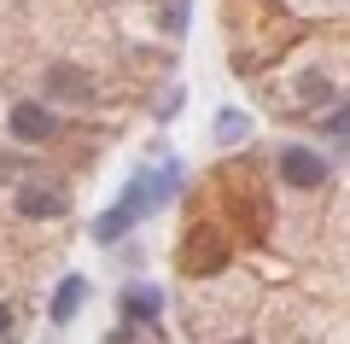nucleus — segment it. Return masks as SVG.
Listing matches in <instances>:
<instances>
[{
    "mask_svg": "<svg viewBox=\"0 0 350 344\" xmlns=\"http://www.w3.org/2000/svg\"><path fill=\"white\" fill-rule=\"evenodd\" d=\"M6 327H12V304H0V332H6Z\"/></svg>",
    "mask_w": 350,
    "mask_h": 344,
    "instance_id": "14",
    "label": "nucleus"
},
{
    "mask_svg": "<svg viewBox=\"0 0 350 344\" xmlns=\"http://www.w3.org/2000/svg\"><path fill=\"white\" fill-rule=\"evenodd\" d=\"M18 210H24L29 222H59L64 210H70V193H64V187H47V181H24L18 187Z\"/></svg>",
    "mask_w": 350,
    "mask_h": 344,
    "instance_id": "3",
    "label": "nucleus"
},
{
    "mask_svg": "<svg viewBox=\"0 0 350 344\" xmlns=\"http://www.w3.org/2000/svg\"><path fill=\"white\" fill-rule=\"evenodd\" d=\"M315 123L327 129L333 140H350V105H338V111H327V117H315Z\"/></svg>",
    "mask_w": 350,
    "mask_h": 344,
    "instance_id": "11",
    "label": "nucleus"
},
{
    "mask_svg": "<svg viewBox=\"0 0 350 344\" xmlns=\"http://www.w3.org/2000/svg\"><path fill=\"white\" fill-rule=\"evenodd\" d=\"M181 105H187V88H170V94L158 99V117H175V111H181Z\"/></svg>",
    "mask_w": 350,
    "mask_h": 344,
    "instance_id": "13",
    "label": "nucleus"
},
{
    "mask_svg": "<svg viewBox=\"0 0 350 344\" xmlns=\"http://www.w3.org/2000/svg\"><path fill=\"white\" fill-rule=\"evenodd\" d=\"M82 304H88V274H64L59 292L47 297V321L53 327H70V321L82 315Z\"/></svg>",
    "mask_w": 350,
    "mask_h": 344,
    "instance_id": "6",
    "label": "nucleus"
},
{
    "mask_svg": "<svg viewBox=\"0 0 350 344\" xmlns=\"http://www.w3.org/2000/svg\"><path fill=\"white\" fill-rule=\"evenodd\" d=\"M135 210H123V204H111V210H105V216L100 222H94V239H100V246H117V239H123L129 234V228H135Z\"/></svg>",
    "mask_w": 350,
    "mask_h": 344,
    "instance_id": "8",
    "label": "nucleus"
},
{
    "mask_svg": "<svg viewBox=\"0 0 350 344\" xmlns=\"http://www.w3.org/2000/svg\"><path fill=\"white\" fill-rule=\"evenodd\" d=\"M245 135H251V117L228 105L222 117H216V146H234V140H245Z\"/></svg>",
    "mask_w": 350,
    "mask_h": 344,
    "instance_id": "10",
    "label": "nucleus"
},
{
    "mask_svg": "<svg viewBox=\"0 0 350 344\" xmlns=\"http://www.w3.org/2000/svg\"><path fill=\"white\" fill-rule=\"evenodd\" d=\"M163 29H170V36H181V29H187V0H163Z\"/></svg>",
    "mask_w": 350,
    "mask_h": 344,
    "instance_id": "12",
    "label": "nucleus"
},
{
    "mask_svg": "<svg viewBox=\"0 0 350 344\" xmlns=\"http://www.w3.org/2000/svg\"><path fill=\"white\" fill-rule=\"evenodd\" d=\"M12 135L18 140H53L59 135V117H53V105H36V99H24V105H12Z\"/></svg>",
    "mask_w": 350,
    "mask_h": 344,
    "instance_id": "5",
    "label": "nucleus"
},
{
    "mask_svg": "<svg viewBox=\"0 0 350 344\" xmlns=\"http://www.w3.org/2000/svg\"><path fill=\"white\" fill-rule=\"evenodd\" d=\"M158 304H163L158 286H129L123 292V315L129 321H158Z\"/></svg>",
    "mask_w": 350,
    "mask_h": 344,
    "instance_id": "7",
    "label": "nucleus"
},
{
    "mask_svg": "<svg viewBox=\"0 0 350 344\" xmlns=\"http://www.w3.org/2000/svg\"><path fill=\"white\" fill-rule=\"evenodd\" d=\"M222 257H228V251H222V239H216L211 228H193V234L181 239V269H187V274H216Z\"/></svg>",
    "mask_w": 350,
    "mask_h": 344,
    "instance_id": "4",
    "label": "nucleus"
},
{
    "mask_svg": "<svg viewBox=\"0 0 350 344\" xmlns=\"http://www.w3.org/2000/svg\"><path fill=\"white\" fill-rule=\"evenodd\" d=\"M47 94H59V99H88L94 88H88V76H76L70 64H59V70L47 76Z\"/></svg>",
    "mask_w": 350,
    "mask_h": 344,
    "instance_id": "9",
    "label": "nucleus"
},
{
    "mask_svg": "<svg viewBox=\"0 0 350 344\" xmlns=\"http://www.w3.org/2000/svg\"><path fill=\"white\" fill-rule=\"evenodd\" d=\"M275 170H280V181H286V187L315 193V187H327V170H333V163H327L315 146H280L275 152Z\"/></svg>",
    "mask_w": 350,
    "mask_h": 344,
    "instance_id": "1",
    "label": "nucleus"
},
{
    "mask_svg": "<svg viewBox=\"0 0 350 344\" xmlns=\"http://www.w3.org/2000/svg\"><path fill=\"white\" fill-rule=\"evenodd\" d=\"M175 181H181L175 170H146V175H135V181L123 187V198H117V204L135 210V216H152V210H158L163 198L175 193Z\"/></svg>",
    "mask_w": 350,
    "mask_h": 344,
    "instance_id": "2",
    "label": "nucleus"
}]
</instances>
